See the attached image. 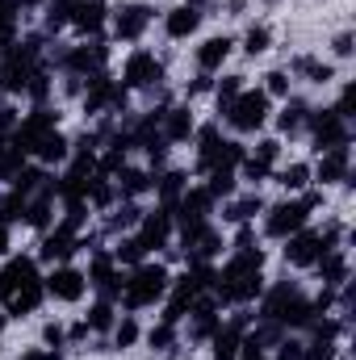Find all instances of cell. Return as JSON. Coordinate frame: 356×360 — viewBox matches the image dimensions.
I'll use <instances>...</instances> for the list:
<instances>
[{
	"instance_id": "obj_1",
	"label": "cell",
	"mask_w": 356,
	"mask_h": 360,
	"mask_svg": "<svg viewBox=\"0 0 356 360\" xmlns=\"http://www.w3.org/2000/svg\"><path fill=\"white\" fill-rule=\"evenodd\" d=\"M256 319L260 323H276L281 331H310V323L319 319L310 306V293L293 281H276L265 285V293L256 297Z\"/></svg>"
},
{
	"instance_id": "obj_2",
	"label": "cell",
	"mask_w": 356,
	"mask_h": 360,
	"mask_svg": "<svg viewBox=\"0 0 356 360\" xmlns=\"http://www.w3.org/2000/svg\"><path fill=\"white\" fill-rule=\"evenodd\" d=\"M168 281H172V272H168V264H160V260H143V264L126 269V285H122L117 310H126V314L155 310L164 302V293H168Z\"/></svg>"
},
{
	"instance_id": "obj_3",
	"label": "cell",
	"mask_w": 356,
	"mask_h": 360,
	"mask_svg": "<svg viewBox=\"0 0 356 360\" xmlns=\"http://www.w3.org/2000/svg\"><path fill=\"white\" fill-rule=\"evenodd\" d=\"M319 193H298V197H285V201H276V205H265V235L268 239H276V243H285L289 235H298L302 226H310V218H314V210H319Z\"/></svg>"
},
{
	"instance_id": "obj_4",
	"label": "cell",
	"mask_w": 356,
	"mask_h": 360,
	"mask_svg": "<svg viewBox=\"0 0 356 360\" xmlns=\"http://www.w3.org/2000/svg\"><path fill=\"white\" fill-rule=\"evenodd\" d=\"M222 122L243 139V134H260L268 122H272V101L265 96V89L256 84V89H243L235 101H231V109L222 113Z\"/></svg>"
},
{
	"instance_id": "obj_5",
	"label": "cell",
	"mask_w": 356,
	"mask_h": 360,
	"mask_svg": "<svg viewBox=\"0 0 356 360\" xmlns=\"http://www.w3.org/2000/svg\"><path fill=\"white\" fill-rule=\"evenodd\" d=\"M180 256L184 264H218L227 252V235L218 231V222H197V226H180L177 231Z\"/></svg>"
},
{
	"instance_id": "obj_6",
	"label": "cell",
	"mask_w": 356,
	"mask_h": 360,
	"mask_svg": "<svg viewBox=\"0 0 356 360\" xmlns=\"http://www.w3.org/2000/svg\"><path fill=\"white\" fill-rule=\"evenodd\" d=\"M59 68L63 76H96V72H109V38H89V42H76V46H63L59 55L46 59V68Z\"/></svg>"
},
{
	"instance_id": "obj_7",
	"label": "cell",
	"mask_w": 356,
	"mask_h": 360,
	"mask_svg": "<svg viewBox=\"0 0 356 360\" xmlns=\"http://www.w3.org/2000/svg\"><path fill=\"white\" fill-rule=\"evenodd\" d=\"M117 84L130 92H155L164 89V63L155 59V51H147V46H134L126 59H122V76H117Z\"/></svg>"
},
{
	"instance_id": "obj_8",
	"label": "cell",
	"mask_w": 356,
	"mask_h": 360,
	"mask_svg": "<svg viewBox=\"0 0 356 360\" xmlns=\"http://www.w3.org/2000/svg\"><path fill=\"white\" fill-rule=\"evenodd\" d=\"M80 105H84V113L89 117H105V113H126V105H130V92L122 89L109 72H96L84 80V96H80Z\"/></svg>"
},
{
	"instance_id": "obj_9",
	"label": "cell",
	"mask_w": 356,
	"mask_h": 360,
	"mask_svg": "<svg viewBox=\"0 0 356 360\" xmlns=\"http://www.w3.org/2000/svg\"><path fill=\"white\" fill-rule=\"evenodd\" d=\"M151 21H155V8H151V4H143V0L117 4V8L109 13V38H113V42H126V46H139L143 34L151 30Z\"/></svg>"
},
{
	"instance_id": "obj_10",
	"label": "cell",
	"mask_w": 356,
	"mask_h": 360,
	"mask_svg": "<svg viewBox=\"0 0 356 360\" xmlns=\"http://www.w3.org/2000/svg\"><path fill=\"white\" fill-rule=\"evenodd\" d=\"M306 134H310V147H314V151L348 147V143H352V122H344L336 109H314V105H310V117H306Z\"/></svg>"
},
{
	"instance_id": "obj_11",
	"label": "cell",
	"mask_w": 356,
	"mask_h": 360,
	"mask_svg": "<svg viewBox=\"0 0 356 360\" xmlns=\"http://www.w3.org/2000/svg\"><path fill=\"white\" fill-rule=\"evenodd\" d=\"M80 256V231H72L68 222H55L46 235H38V252L34 260L42 269H55V264H72Z\"/></svg>"
},
{
	"instance_id": "obj_12",
	"label": "cell",
	"mask_w": 356,
	"mask_h": 360,
	"mask_svg": "<svg viewBox=\"0 0 356 360\" xmlns=\"http://www.w3.org/2000/svg\"><path fill=\"white\" fill-rule=\"evenodd\" d=\"M42 289H46V302L76 306L89 293V276H84V269H76V264H55V269L42 272Z\"/></svg>"
},
{
	"instance_id": "obj_13",
	"label": "cell",
	"mask_w": 356,
	"mask_h": 360,
	"mask_svg": "<svg viewBox=\"0 0 356 360\" xmlns=\"http://www.w3.org/2000/svg\"><path fill=\"white\" fill-rule=\"evenodd\" d=\"M214 214H218V201H214V193H210L205 184H193V180H189L184 197L172 205L177 231H180V226H197V222H214Z\"/></svg>"
},
{
	"instance_id": "obj_14",
	"label": "cell",
	"mask_w": 356,
	"mask_h": 360,
	"mask_svg": "<svg viewBox=\"0 0 356 360\" xmlns=\"http://www.w3.org/2000/svg\"><path fill=\"white\" fill-rule=\"evenodd\" d=\"M310 180L319 188H331V184H348L352 180V143L348 147H331V151H319V160L310 164Z\"/></svg>"
},
{
	"instance_id": "obj_15",
	"label": "cell",
	"mask_w": 356,
	"mask_h": 360,
	"mask_svg": "<svg viewBox=\"0 0 356 360\" xmlns=\"http://www.w3.org/2000/svg\"><path fill=\"white\" fill-rule=\"evenodd\" d=\"M134 235H139V243H143L147 252L172 248V239H177V218H172V210H164V205L147 210V214H143V222L134 226Z\"/></svg>"
},
{
	"instance_id": "obj_16",
	"label": "cell",
	"mask_w": 356,
	"mask_h": 360,
	"mask_svg": "<svg viewBox=\"0 0 356 360\" xmlns=\"http://www.w3.org/2000/svg\"><path fill=\"white\" fill-rule=\"evenodd\" d=\"M109 13H113L109 0H76V8H72V25H68V30H76L80 42H89V38H105V30H109Z\"/></svg>"
},
{
	"instance_id": "obj_17",
	"label": "cell",
	"mask_w": 356,
	"mask_h": 360,
	"mask_svg": "<svg viewBox=\"0 0 356 360\" xmlns=\"http://www.w3.org/2000/svg\"><path fill=\"white\" fill-rule=\"evenodd\" d=\"M323 252H327V243H323L319 226H302L298 235L285 239V264H289V269H314V260H319Z\"/></svg>"
},
{
	"instance_id": "obj_18",
	"label": "cell",
	"mask_w": 356,
	"mask_h": 360,
	"mask_svg": "<svg viewBox=\"0 0 356 360\" xmlns=\"http://www.w3.org/2000/svg\"><path fill=\"white\" fill-rule=\"evenodd\" d=\"M231 55H235V38H231V34H210V38H201V42L193 46V63H197V72H205V76H218Z\"/></svg>"
},
{
	"instance_id": "obj_19",
	"label": "cell",
	"mask_w": 356,
	"mask_h": 360,
	"mask_svg": "<svg viewBox=\"0 0 356 360\" xmlns=\"http://www.w3.org/2000/svg\"><path fill=\"white\" fill-rule=\"evenodd\" d=\"M46 306V289H42V281H30V285H17L4 302H0V310L8 314V323H17V319H30V314H38Z\"/></svg>"
},
{
	"instance_id": "obj_20",
	"label": "cell",
	"mask_w": 356,
	"mask_h": 360,
	"mask_svg": "<svg viewBox=\"0 0 356 360\" xmlns=\"http://www.w3.org/2000/svg\"><path fill=\"white\" fill-rule=\"evenodd\" d=\"M160 134H164L168 143H193V134H197V113H193L189 101H180V105H164Z\"/></svg>"
},
{
	"instance_id": "obj_21",
	"label": "cell",
	"mask_w": 356,
	"mask_h": 360,
	"mask_svg": "<svg viewBox=\"0 0 356 360\" xmlns=\"http://www.w3.org/2000/svg\"><path fill=\"white\" fill-rule=\"evenodd\" d=\"M314 276L327 285V289H344L348 276H352V260H348V248H327L319 260H314Z\"/></svg>"
},
{
	"instance_id": "obj_22",
	"label": "cell",
	"mask_w": 356,
	"mask_h": 360,
	"mask_svg": "<svg viewBox=\"0 0 356 360\" xmlns=\"http://www.w3.org/2000/svg\"><path fill=\"white\" fill-rule=\"evenodd\" d=\"M55 222H59V214H55V176H51V184H46L42 193L30 197V205H25V226H30L34 235H46Z\"/></svg>"
},
{
	"instance_id": "obj_23",
	"label": "cell",
	"mask_w": 356,
	"mask_h": 360,
	"mask_svg": "<svg viewBox=\"0 0 356 360\" xmlns=\"http://www.w3.org/2000/svg\"><path fill=\"white\" fill-rule=\"evenodd\" d=\"M201 17H205V13H201L197 4H184V0H180L177 8L164 13V34H168L172 42H189V38L201 30Z\"/></svg>"
},
{
	"instance_id": "obj_24",
	"label": "cell",
	"mask_w": 356,
	"mask_h": 360,
	"mask_svg": "<svg viewBox=\"0 0 356 360\" xmlns=\"http://www.w3.org/2000/svg\"><path fill=\"white\" fill-rule=\"evenodd\" d=\"M113 184H117V201H143V197H151V188H155V172L126 164V168L113 176Z\"/></svg>"
},
{
	"instance_id": "obj_25",
	"label": "cell",
	"mask_w": 356,
	"mask_h": 360,
	"mask_svg": "<svg viewBox=\"0 0 356 360\" xmlns=\"http://www.w3.org/2000/svg\"><path fill=\"white\" fill-rule=\"evenodd\" d=\"M306 117H310V105L302 96H285L281 101V113H276V139H298L306 134Z\"/></svg>"
},
{
	"instance_id": "obj_26",
	"label": "cell",
	"mask_w": 356,
	"mask_h": 360,
	"mask_svg": "<svg viewBox=\"0 0 356 360\" xmlns=\"http://www.w3.org/2000/svg\"><path fill=\"white\" fill-rule=\"evenodd\" d=\"M265 214V197L260 193H235L231 201H222V222L227 226H248V222H256Z\"/></svg>"
},
{
	"instance_id": "obj_27",
	"label": "cell",
	"mask_w": 356,
	"mask_h": 360,
	"mask_svg": "<svg viewBox=\"0 0 356 360\" xmlns=\"http://www.w3.org/2000/svg\"><path fill=\"white\" fill-rule=\"evenodd\" d=\"M72 160V139L63 134V130H51L42 143H38V151H34V164H42V168H59V164H68Z\"/></svg>"
},
{
	"instance_id": "obj_28",
	"label": "cell",
	"mask_w": 356,
	"mask_h": 360,
	"mask_svg": "<svg viewBox=\"0 0 356 360\" xmlns=\"http://www.w3.org/2000/svg\"><path fill=\"white\" fill-rule=\"evenodd\" d=\"M272 180L285 188V197H298V193H306L314 180H310V164L306 160H293V164H276L272 168Z\"/></svg>"
},
{
	"instance_id": "obj_29",
	"label": "cell",
	"mask_w": 356,
	"mask_h": 360,
	"mask_svg": "<svg viewBox=\"0 0 356 360\" xmlns=\"http://www.w3.org/2000/svg\"><path fill=\"white\" fill-rule=\"evenodd\" d=\"M4 285H8V293L17 289V285H30V281H42V264L34 260V256H4Z\"/></svg>"
},
{
	"instance_id": "obj_30",
	"label": "cell",
	"mask_w": 356,
	"mask_h": 360,
	"mask_svg": "<svg viewBox=\"0 0 356 360\" xmlns=\"http://www.w3.org/2000/svg\"><path fill=\"white\" fill-rule=\"evenodd\" d=\"M184 188H189V172H155V205H164V210H172L180 197H184Z\"/></svg>"
},
{
	"instance_id": "obj_31",
	"label": "cell",
	"mask_w": 356,
	"mask_h": 360,
	"mask_svg": "<svg viewBox=\"0 0 356 360\" xmlns=\"http://www.w3.org/2000/svg\"><path fill=\"white\" fill-rule=\"evenodd\" d=\"M143 344H147L151 352H177V348H180V327H177V323L155 319V323L143 331Z\"/></svg>"
},
{
	"instance_id": "obj_32",
	"label": "cell",
	"mask_w": 356,
	"mask_h": 360,
	"mask_svg": "<svg viewBox=\"0 0 356 360\" xmlns=\"http://www.w3.org/2000/svg\"><path fill=\"white\" fill-rule=\"evenodd\" d=\"M289 76H306L310 84H331V80H336V63H323V59L298 55V59L289 63Z\"/></svg>"
},
{
	"instance_id": "obj_33",
	"label": "cell",
	"mask_w": 356,
	"mask_h": 360,
	"mask_svg": "<svg viewBox=\"0 0 356 360\" xmlns=\"http://www.w3.org/2000/svg\"><path fill=\"white\" fill-rule=\"evenodd\" d=\"M109 214H113V218H109V231H117V235H130V231L143 222L147 205H143V201H117Z\"/></svg>"
},
{
	"instance_id": "obj_34",
	"label": "cell",
	"mask_w": 356,
	"mask_h": 360,
	"mask_svg": "<svg viewBox=\"0 0 356 360\" xmlns=\"http://www.w3.org/2000/svg\"><path fill=\"white\" fill-rule=\"evenodd\" d=\"M139 340H143L139 314H126V310H122V314H117V323H113V331H109V348H122V352H126V348H134Z\"/></svg>"
},
{
	"instance_id": "obj_35",
	"label": "cell",
	"mask_w": 356,
	"mask_h": 360,
	"mask_svg": "<svg viewBox=\"0 0 356 360\" xmlns=\"http://www.w3.org/2000/svg\"><path fill=\"white\" fill-rule=\"evenodd\" d=\"M117 302H105V297H96L89 306V314H84V323H89V331L92 335H109L113 331V323H117Z\"/></svg>"
},
{
	"instance_id": "obj_36",
	"label": "cell",
	"mask_w": 356,
	"mask_h": 360,
	"mask_svg": "<svg viewBox=\"0 0 356 360\" xmlns=\"http://www.w3.org/2000/svg\"><path fill=\"white\" fill-rule=\"evenodd\" d=\"M243 89H248V76H222V80H214V92H210V96H214V117H218V122H222V113L231 109V101Z\"/></svg>"
},
{
	"instance_id": "obj_37",
	"label": "cell",
	"mask_w": 356,
	"mask_h": 360,
	"mask_svg": "<svg viewBox=\"0 0 356 360\" xmlns=\"http://www.w3.org/2000/svg\"><path fill=\"white\" fill-rule=\"evenodd\" d=\"M89 205H92V214H109V210L117 205V184H113L109 176H101V172H92Z\"/></svg>"
},
{
	"instance_id": "obj_38",
	"label": "cell",
	"mask_w": 356,
	"mask_h": 360,
	"mask_svg": "<svg viewBox=\"0 0 356 360\" xmlns=\"http://www.w3.org/2000/svg\"><path fill=\"white\" fill-rule=\"evenodd\" d=\"M109 252H113V260H117L122 269H134V264L151 260V252H147V248L139 243V235H134V231H130V235H122V239H117V243H113Z\"/></svg>"
},
{
	"instance_id": "obj_39",
	"label": "cell",
	"mask_w": 356,
	"mask_h": 360,
	"mask_svg": "<svg viewBox=\"0 0 356 360\" xmlns=\"http://www.w3.org/2000/svg\"><path fill=\"white\" fill-rule=\"evenodd\" d=\"M243 160H248V143H243V139H222V147L214 151V164H210V168H227V172H235Z\"/></svg>"
},
{
	"instance_id": "obj_40",
	"label": "cell",
	"mask_w": 356,
	"mask_h": 360,
	"mask_svg": "<svg viewBox=\"0 0 356 360\" xmlns=\"http://www.w3.org/2000/svg\"><path fill=\"white\" fill-rule=\"evenodd\" d=\"M25 205H30V197H21V193L8 188V193L0 197V226H13V231L25 226Z\"/></svg>"
},
{
	"instance_id": "obj_41",
	"label": "cell",
	"mask_w": 356,
	"mask_h": 360,
	"mask_svg": "<svg viewBox=\"0 0 356 360\" xmlns=\"http://www.w3.org/2000/svg\"><path fill=\"white\" fill-rule=\"evenodd\" d=\"M42 8H46V13H42L46 34H59V30H68V25H72V8H76V0H46Z\"/></svg>"
},
{
	"instance_id": "obj_42",
	"label": "cell",
	"mask_w": 356,
	"mask_h": 360,
	"mask_svg": "<svg viewBox=\"0 0 356 360\" xmlns=\"http://www.w3.org/2000/svg\"><path fill=\"white\" fill-rule=\"evenodd\" d=\"M205 188L214 193V201H231V197L239 193V176L227 172V168H210V172H205Z\"/></svg>"
},
{
	"instance_id": "obj_43",
	"label": "cell",
	"mask_w": 356,
	"mask_h": 360,
	"mask_svg": "<svg viewBox=\"0 0 356 360\" xmlns=\"http://www.w3.org/2000/svg\"><path fill=\"white\" fill-rule=\"evenodd\" d=\"M260 89H265L268 101H285V96H293V76L289 72H265V80H260Z\"/></svg>"
},
{
	"instance_id": "obj_44",
	"label": "cell",
	"mask_w": 356,
	"mask_h": 360,
	"mask_svg": "<svg viewBox=\"0 0 356 360\" xmlns=\"http://www.w3.org/2000/svg\"><path fill=\"white\" fill-rule=\"evenodd\" d=\"M268 46H272V30H268L265 21H252V25H248V34H243V51L256 59V55H265Z\"/></svg>"
},
{
	"instance_id": "obj_45",
	"label": "cell",
	"mask_w": 356,
	"mask_h": 360,
	"mask_svg": "<svg viewBox=\"0 0 356 360\" xmlns=\"http://www.w3.org/2000/svg\"><path fill=\"white\" fill-rule=\"evenodd\" d=\"M51 89H55V80H51V68L42 63V68L30 76V84H25V96H30L34 105H46V101H51Z\"/></svg>"
},
{
	"instance_id": "obj_46",
	"label": "cell",
	"mask_w": 356,
	"mask_h": 360,
	"mask_svg": "<svg viewBox=\"0 0 356 360\" xmlns=\"http://www.w3.org/2000/svg\"><path fill=\"white\" fill-rule=\"evenodd\" d=\"M235 176H239V184H252V188H256V184L272 180V168H268V164H260L256 155H248V160L235 168Z\"/></svg>"
},
{
	"instance_id": "obj_47",
	"label": "cell",
	"mask_w": 356,
	"mask_h": 360,
	"mask_svg": "<svg viewBox=\"0 0 356 360\" xmlns=\"http://www.w3.org/2000/svg\"><path fill=\"white\" fill-rule=\"evenodd\" d=\"M340 356V340H319V335H310L306 344H302V360H336Z\"/></svg>"
},
{
	"instance_id": "obj_48",
	"label": "cell",
	"mask_w": 356,
	"mask_h": 360,
	"mask_svg": "<svg viewBox=\"0 0 356 360\" xmlns=\"http://www.w3.org/2000/svg\"><path fill=\"white\" fill-rule=\"evenodd\" d=\"M25 164H30V160H25L21 151H13V147H0V184L8 188V184L17 180V172H21Z\"/></svg>"
},
{
	"instance_id": "obj_49",
	"label": "cell",
	"mask_w": 356,
	"mask_h": 360,
	"mask_svg": "<svg viewBox=\"0 0 356 360\" xmlns=\"http://www.w3.org/2000/svg\"><path fill=\"white\" fill-rule=\"evenodd\" d=\"M281 147H285V143H281L276 134H268V139H256V147H248V155H256L260 164L276 168V164H281Z\"/></svg>"
},
{
	"instance_id": "obj_50",
	"label": "cell",
	"mask_w": 356,
	"mask_h": 360,
	"mask_svg": "<svg viewBox=\"0 0 356 360\" xmlns=\"http://www.w3.org/2000/svg\"><path fill=\"white\" fill-rule=\"evenodd\" d=\"M42 348H51V352H63V348H68V327H63L59 319L42 327Z\"/></svg>"
},
{
	"instance_id": "obj_51",
	"label": "cell",
	"mask_w": 356,
	"mask_h": 360,
	"mask_svg": "<svg viewBox=\"0 0 356 360\" xmlns=\"http://www.w3.org/2000/svg\"><path fill=\"white\" fill-rule=\"evenodd\" d=\"M302 344H306V340H293V331H285V335L272 344V348H276L272 360H302Z\"/></svg>"
},
{
	"instance_id": "obj_52",
	"label": "cell",
	"mask_w": 356,
	"mask_h": 360,
	"mask_svg": "<svg viewBox=\"0 0 356 360\" xmlns=\"http://www.w3.org/2000/svg\"><path fill=\"white\" fill-rule=\"evenodd\" d=\"M21 42V17H0V55Z\"/></svg>"
},
{
	"instance_id": "obj_53",
	"label": "cell",
	"mask_w": 356,
	"mask_h": 360,
	"mask_svg": "<svg viewBox=\"0 0 356 360\" xmlns=\"http://www.w3.org/2000/svg\"><path fill=\"white\" fill-rule=\"evenodd\" d=\"M331 109H336L344 122H352L356 117V84H344V89H340V101H336Z\"/></svg>"
},
{
	"instance_id": "obj_54",
	"label": "cell",
	"mask_w": 356,
	"mask_h": 360,
	"mask_svg": "<svg viewBox=\"0 0 356 360\" xmlns=\"http://www.w3.org/2000/svg\"><path fill=\"white\" fill-rule=\"evenodd\" d=\"M210 92H214V76L197 72V76L189 80V89H184V101H193V96H210Z\"/></svg>"
},
{
	"instance_id": "obj_55",
	"label": "cell",
	"mask_w": 356,
	"mask_h": 360,
	"mask_svg": "<svg viewBox=\"0 0 356 360\" xmlns=\"http://www.w3.org/2000/svg\"><path fill=\"white\" fill-rule=\"evenodd\" d=\"M352 34H348V30H344V34H340V38H336V42H331V51H336V59H352Z\"/></svg>"
},
{
	"instance_id": "obj_56",
	"label": "cell",
	"mask_w": 356,
	"mask_h": 360,
	"mask_svg": "<svg viewBox=\"0 0 356 360\" xmlns=\"http://www.w3.org/2000/svg\"><path fill=\"white\" fill-rule=\"evenodd\" d=\"M89 335H92V331H89V323H84V319H76V323L68 327V348H72V344H84Z\"/></svg>"
},
{
	"instance_id": "obj_57",
	"label": "cell",
	"mask_w": 356,
	"mask_h": 360,
	"mask_svg": "<svg viewBox=\"0 0 356 360\" xmlns=\"http://www.w3.org/2000/svg\"><path fill=\"white\" fill-rule=\"evenodd\" d=\"M17 360H59V352H51V348H25Z\"/></svg>"
},
{
	"instance_id": "obj_58",
	"label": "cell",
	"mask_w": 356,
	"mask_h": 360,
	"mask_svg": "<svg viewBox=\"0 0 356 360\" xmlns=\"http://www.w3.org/2000/svg\"><path fill=\"white\" fill-rule=\"evenodd\" d=\"M13 256V226H0V260Z\"/></svg>"
},
{
	"instance_id": "obj_59",
	"label": "cell",
	"mask_w": 356,
	"mask_h": 360,
	"mask_svg": "<svg viewBox=\"0 0 356 360\" xmlns=\"http://www.w3.org/2000/svg\"><path fill=\"white\" fill-rule=\"evenodd\" d=\"M13 4H17V8H21V13H38V8H42V4H46V0H13Z\"/></svg>"
},
{
	"instance_id": "obj_60",
	"label": "cell",
	"mask_w": 356,
	"mask_h": 360,
	"mask_svg": "<svg viewBox=\"0 0 356 360\" xmlns=\"http://www.w3.org/2000/svg\"><path fill=\"white\" fill-rule=\"evenodd\" d=\"M4 331H8V314L0 310V335H4Z\"/></svg>"
},
{
	"instance_id": "obj_61",
	"label": "cell",
	"mask_w": 356,
	"mask_h": 360,
	"mask_svg": "<svg viewBox=\"0 0 356 360\" xmlns=\"http://www.w3.org/2000/svg\"><path fill=\"white\" fill-rule=\"evenodd\" d=\"M4 297H8V285H4V276H0V302H4Z\"/></svg>"
},
{
	"instance_id": "obj_62",
	"label": "cell",
	"mask_w": 356,
	"mask_h": 360,
	"mask_svg": "<svg viewBox=\"0 0 356 360\" xmlns=\"http://www.w3.org/2000/svg\"><path fill=\"white\" fill-rule=\"evenodd\" d=\"M265 4H276V0H265Z\"/></svg>"
}]
</instances>
